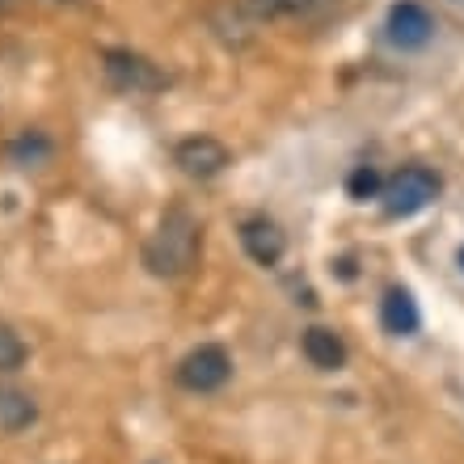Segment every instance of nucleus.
I'll use <instances>...</instances> for the list:
<instances>
[{
  "instance_id": "nucleus-14",
  "label": "nucleus",
  "mask_w": 464,
  "mask_h": 464,
  "mask_svg": "<svg viewBox=\"0 0 464 464\" xmlns=\"http://www.w3.org/2000/svg\"><path fill=\"white\" fill-rule=\"evenodd\" d=\"M262 5L283 17H317V13L334 9V0H262Z\"/></svg>"
},
{
  "instance_id": "nucleus-5",
  "label": "nucleus",
  "mask_w": 464,
  "mask_h": 464,
  "mask_svg": "<svg viewBox=\"0 0 464 464\" xmlns=\"http://www.w3.org/2000/svg\"><path fill=\"white\" fill-rule=\"evenodd\" d=\"M173 165H178L186 178L208 182V178H220V173L228 169L232 152H228V144L216 140V135H190V140H182V144L173 148Z\"/></svg>"
},
{
  "instance_id": "nucleus-8",
  "label": "nucleus",
  "mask_w": 464,
  "mask_h": 464,
  "mask_svg": "<svg viewBox=\"0 0 464 464\" xmlns=\"http://www.w3.org/2000/svg\"><path fill=\"white\" fill-rule=\"evenodd\" d=\"M38 422V405L30 392L0 384V435H22Z\"/></svg>"
},
{
  "instance_id": "nucleus-7",
  "label": "nucleus",
  "mask_w": 464,
  "mask_h": 464,
  "mask_svg": "<svg viewBox=\"0 0 464 464\" xmlns=\"http://www.w3.org/2000/svg\"><path fill=\"white\" fill-rule=\"evenodd\" d=\"M435 34V22H430V13L414 0H401V5H392L389 13V38L397 47H422L427 38Z\"/></svg>"
},
{
  "instance_id": "nucleus-3",
  "label": "nucleus",
  "mask_w": 464,
  "mask_h": 464,
  "mask_svg": "<svg viewBox=\"0 0 464 464\" xmlns=\"http://www.w3.org/2000/svg\"><path fill=\"white\" fill-rule=\"evenodd\" d=\"M102 72H106V81H111L114 89H122V93H160V89L169 85V76L160 72L148 55L127 51V47L102 51Z\"/></svg>"
},
{
  "instance_id": "nucleus-4",
  "label": "nucleus",
  "mask_w": 464,
  "mask_h": 464,
  "mask_svg": "<svg viewBox=\"0 0 464 464\" xmlns=\"http://www.w3.org/2000/svg\"><path fill=\"white\" fill-rule=\"evenodd\" d=\"M173 376H178V384H182L186 392H216V389H224L232 376V354L216 343H203L178 363Z\"/></svg>"
},
{
  "instance_id": "nucleus-1",
  "label": "nucleus",
  "mask_w": 464,
  "mask_h": 464,
  "mask_svg": "<svg viewBox=\"0 0 464 464\" xmlns=\"http://www.w3.org/2000/svg\"><path fill=\"white\" fill-rule=\"evenodd\" d=\"M203 249V224L186 208H169L160 216L157 232L144 241V266L157 279H182L190 275Z\"/></svg>"
},
{
  "instance_id": "nucleus-6",
  "label": "nucleus",
  "mask_w": 464,
  "mask_h": 464,
  "mask_svg": "<svg viewBox=\"0 0 464 464\" xmlns=\"http://www.w3.org/2000/svg\"><path fill=\"white\" fill-rule=\"evenodd\" d=\"M241 245L257 266H279L283 254H287V232L275 220H266V216H249L241 224Z\"/></svg>"
},
{
  "instance_id": "nucleus-10",
  "label": "nucleus",
  "mask_w": 464,
  "mask_h": 464,
  "mask_svg": "<svg viewBox=\"0 0 464 464\" xmlns=\"http://www.w3.org/2000/svg\"><path fill=\"white\" fill-rule=\"evenodd\" d=\"M380 325L389 334H397V338L418 330V304L405 287H389L384 292V300H380Z\"/></svg>"
},
{
  "instance_id": "nucleus-16",
  "label": "nucleus",
  "mask_w": 464,
  "mask_h": 464,
  "mask_svg": "<svg viewBox=\"0 0 464 464\" xmlns=\"http://www.w3.org/2000/svg\"><path fill=\"white\" fill-rule=\"evenodd\" d=\"M460 270H464V249H460Z\"/></svg>"
},
{
  "instance_id": "nucleus-11",
  "label": "nucleus",
  "mask_w": 464,
  "mask_h": 464,
  "mask_svg": "<svg viewBox=\"0 0 464 464\" xmlns=\"http://www.w3.org/2000/svg\"><path fill=\"white\" fill-rule=\"evenodd\" d=\"M9 157H13V165H22V169H30V165H43V160L51 157V140L43 131H22L17 140H13Z\"/></svg>"
},
{
  "instance_id": "nucleus-9",
  "label": "nucleus",
  "mask_w": 464,
  "mask_h": 464,
  "mask_svg": "<svg viewBox=\"0 0 464 464\" xmlns=\"http://www.w3.org/2000/svg\"><path fill=\"white\" fill-rule=\"evenodd\" d=\"M304 359L313 367H321V372H338V367L346 363V343L338 338L334 330H325V325H313V330H304Z\"/></svg>"
},
{
  "instance_id": "nucleus-15",
  "label": "nucleus",
  "mask_w": 464,
  "mask_h": 464,
  "mask_svg": "<svg viewBox=\"0 0 464 464\" xmlns=\"http://www.w3.org/2000/svg\"><path fill=\"white\" fill-rule=\"evenodd\" d=\"M17 9V0H0V13H13Z\"/></svg>"
},
{
  "instance_id": "nucleus-13",
  "label": "nucleus",
  "mask_w": 464,
  "mask_h": 464,
  "mask_svg": "<svg viewBox=\"0 0 464 464\" xmlns=\"http://www.w3.org/2000/svg\"><path fill=\"white\" fill-rule=\"evenodd\" d=\"M380 190H384V182H380V173L372 169V165H354L351 178H346V195L351 198H380Z\"/></svg>"
},
{
  "instance_id": "nucleus-12",
  "label": "nucleus",
  "mask_w": 464,
  "mask_h": 464,
  "mask_svg": "<svg viewBox=\"0 0 464 464\" xmlns=\"http://www.w3.org/2000/svg\"><path fill=\"white\" fill-rule=\"evenodd\" d=\"M25 359H30V351H25L22 334L9 321H0V372H22Z\"/></svg>"
},
{
  "instance_id": "nucleus-2",
  "label": "nucleus",
  "mask_w": 464,
  "mask_h": 464,
  "mask_svg": "<svg viewBox=\"0 0 464 464\" xmlns=\"http://www.w3.org/2000/svg\"><path fill=\"white\" fill-rule=\"evenodd\" d=\"M380 198H384V211H389L392 220L397 216H418L422 208H430L435 198H440V173L427 169V165H405V169H397L384 182V190H380Z\"/></svg>"
}]
</instances>
